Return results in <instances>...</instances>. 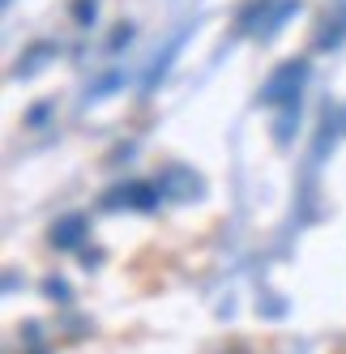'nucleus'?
Returning <instances> with one entry per match:
<instances>
[]
</instances>
